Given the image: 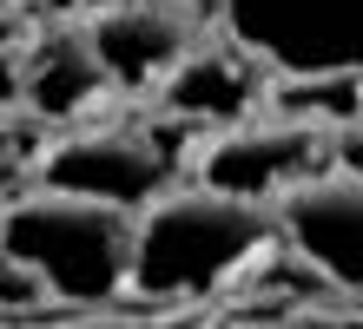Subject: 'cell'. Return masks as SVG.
I'll return each instance as SVG.
<instances>
[{
    "label": "cell",
    "mask_w": 363,
    "mask_h": 329,
    "mask_svg": "<svg viewBox=\"0 0 363 329\" xmlns=\"http://www.w3.org/2000/svg\"><path fill=\"white\" fill-rule=\"evenodd\" d=\"M277 244L271 204L211 191V185H172L152 191L133 211V250H125V290L139 303H205L231 290L251 263Z\"/></svg>",
    "instance_id": "1"
},
{
    "label": "cell",
    "mask_w": 363,
    "mask_h": 329,
    "mask_svg": "<svg viewBox=\"0 0 363 329\" xmlns=\"http://www.w3.org/2000/svg\"><path fill=\"white\" fill-rule=\"evenodd\" d=\"M0 250L20 257L47 283L53 303L99 310L125 290V250H133V211L79 191H7L0 197Z\"/></svg>",
    "instance_id": "2"
},
{
    "label": "cell",
    "mask_w": 363,
    "mask_h": 329,
    "mask_svg": "<svg viewBox=\"0 0 363 329\" xmlns=\"http://www.w3.org/2000/svg\"><path fill=\"white\" fill-rule=\"evenodd\" d=\"M330 132H337L330 119H304V112L238 119L231 132H218V139L199 151V185L231 191V197H251V204H271L284 185H297L304 171H317V165L337 158Z\"/></svg>",
    "instance_id": "3"
},
{
    "label": "cell",
    "mask_w": 363,
    "mask_h": 329,
    "mask_svg": "<svg viewBox=\"0 0 363 329\" xmlns=\"http://www.w3.org/2000/svg\"><path fill=\"white\" fill-rule=\"evenodd\" d=\"M277 237L311 263L324 290L350 296L363 283V191L350 165H317L271 197Z\"/></svg>",
    "instance_id": "4"
},
{
    "label": "cell",
    "mask_w": 363,
    "mask_h": 329,
    "mask_svg": "<svg viewBox=\"0 0 363 329\" xmlns=\"http://www.w3.org/2000/svg\"><path fill=\"white\" fill-rule=\"evenodd\" d=\"M165 151L145 139V132L125 125H93V132H67L33 158V185L53 191H79V197H106V204L139 211L145 197L165 185Z\"/></svg>",
    "instance_id": "5"
},
{
    "label": "cell",
    "mask_w": 363,
    "mask_h": 329,
    "mask_svg": "<svg viewBox=\"0 0 363 329\" xmlns=\"http://www.w3.org/2000/svg\"><path fill=\"white\" fill-rule=\"evenodd\" d=\"M86 47L106 86H152L191 47V20L165 0H106V7H93Z\"/></svg>",
    "instance_id": "6"
},
{
    "label": "cell",
    "mask_w": 363,
    "mask_h": 329,
    "mask_svg": "<svg viewBox=\"0 0 363 329\" xmlns=\"http://www.w3.org/2000/svg\"><path fill=\"white\" fill-rule=\"evenodd\" d=\"M159 99H165V112H179V119L231 125L258 99V73H251V59L238 47H185L159 73Z\"/></svg>",
    "instance_id": "7"
},
{
    "label": "cell",
    "mask_w": 363,
    "mask_h": 329,
    "mask_svg": "<svg viewBox=\"0 0 363 329\" xmlns=\"http://www.w3.org/2000/svg\"><path fill=\"white\" fill-rule=\"evenodd\" d=\"M106 93V73L86 47V33H53L20 59V99L33 119H73Z\"/></svg>",
    "instance_id": "8"
},
{
    "label": "cell",
    "mask_w": 363,
    "mask_h": 329,
    "mask_svg": "<svg viewBox=\"0 0 363 329\" xmlns=\"http://www.w3.org/2000/svg\"><path fill=\"white\" fill-rule=\"evenodd\" d=\"M47 303H53V296H47V283H40L20 257L0 250V310H47Z\"/></svg>",
    "instance_id": "9"
},
{
    "label": "cell",
    "mask_w": 363,
    "mask_h": 329,
    "mask_svg": "<svg viewBox=\"0 0 363 329\" xmlns=\"http://www.w3.org/2000/svg\"><path fill=\"white\" fill-rule=\"evenodd\" d=\"M20 178H27V158L13 151V139H0V197L20 191Z\"/></svg>",
    "instance_id": "10"
},
{
    "label": "cell",
    "mask_w": 363,
    "mask_h": 329,
    "mask_svg": "<svg viewBox=\"0 0 363 329\" xmlns=\"http://www.w3.org/2000/svg\"><path fill=\"white\" fill-rule=\"evenodd\" d=\"M13 99H20V47L0 53V105H13Z\"/></svg>",
    "instance_id": "11"
},
{
    "label": "cell",
    "mask_w": 363,
    "mask_h": 329,
    "mask_svg": "<svg viewBox=\"0 0 363 329\" xmlns=\"http://www.w3.org/2000/svg\"><path fill=\"white\" fill-rule=\"evenodd\" d=\"M47 13H93V7H106V0H40Z\"/></svg>",
    "instance_id": "12"
}]
</instances>
